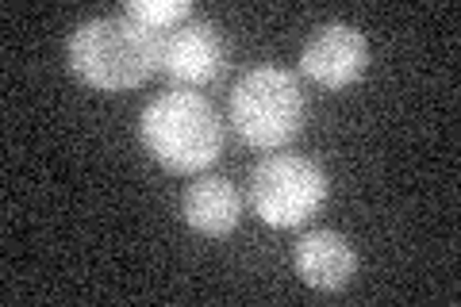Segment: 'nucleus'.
<instances>
[{
  "mask_svg": "<svg viewBox=\"0 0 461 307\" xmlns=\"http://www.w3.org/2000/svg\"><path fill=\"white\" fill-rule=\"evenodd\" d=\"M366 66H369V42L350 23L315 27L304 42V50H300V73L330 93L350 89L354 81H362Z\"/></svg>",
  "mask_w": 461,
  "mask_h": 307,
  "instance_id": "39448f33",
  "label": "nucleus"
},
{
  "mask_svg": "<svg viewBox=\"0 0 461 307\" xmlns=\"http://www.w3.org/2000/svg\"><path fill=\"white\" fill-rule=\"evenodd\" d=\"M223 35L212 20H185L173 27L169 39H162V69L185 89H204L223 73Z\"/></svg>",
  "mask_w": 461,
  "mask_h": 307,
  "instance_id": "423d86ee",
  "label": "nucleus"
},
{
  "mask_svg": "<svg viewBox=\"0 0 461 307\" xmlns=\"http://www.w3.org/2000/svg\"><path fill=\"white\" fill-rule=\"evenodd\" d=\"M304 123V93L288 69L258 66L242 73L230 93V127L254 150H277L293 142Z\"/></svg>",
  "mask_w": 461,
  "mask_h": 307,
  "instance_id": "7ed1b4c3",
  "label": "nucleus"
},
{
  "mask_svg": "<svg viewBox=\"0 0 461 307\" xmlns=\"http://www.w3.org/2000/svg\"><path fill=\"white\" fill-rule=\"evenodd\" d=\"M69 69L100 93H127L162 66V39L131 16H96L69 32Z\"/></svg>",
  "mask_w": 461,
  "mask_h": 307,
  "instance_id": "f257e3e1",
  "label": "nucleus"
},
{
  "mask_svg": "<svg viewBox=\"0 0 461 307\" xmlns=\"http://www.w3.org/2000/svg\"><path fill=\"white\" fill-rule=\"evenodd\" d=\"M296 276L315 292H342L357 273V254L339 230H308L293 250Z\"/></svg>",
  "mask_w": 461,
  "mask_h": 307,
  "instance_id": "0eeeda50",
  "label": "nucleus"
},
{
  "mask_svg": "<svg viewBox=\"0 0 461 307\" xmlns=\"http://www.w3.org/2000/svg\"><path fill=\"white\" fill-rule=\"evenodd\" d=\"M247 196L262 223L300 227L327 203V173L300 154H273L250 169Z\"/></svg>",
  "mask_w": 461,
  "mask_h": 307,
  "instance_id": "20e7f679",
  "label": "nucleus"
},
{
  "mask_svg": "<svg viewBox=\"0 0 461 307\" xmlns=\"http://www.w3.org/2000/svg\"><path fill=\"white\" fill-rule=\"evenodd\" d=\"M181 215L196 235L223 239L239 227L242 219V196L227 177H196L181 196Z\"/></svg>",
  "mask_w": 461,
  "mask_h": 307,
  "instance_id": "6e6552de",
  "label": "nucleus"
},
{
  "mask_svg": "<svg viewBox=\"0 0 461 307\" xmlns=\"http://www.w3.org/2000/svg\"><path fill=\"white\" fill-rule=\"evenodd\" d=\"M123 16H131L150 32H173L185 20H193V5L189 0H127Z\"/></svg>",
  "mask_w": 461,
  "mask_h": 307,
  "instance_id": "1a4fd4ad",
  "label": "nucleus"
},
{
  "mask_svg": "<svg viewBox=\"0 0 461 307\" xmlns=\"http://www.w3.org/2000/svg\"><path fill=\"white\" fill-rule=\"evenodd\" d=\"M139 139L169 173H200L223 154L220 112L193 89H169L154 96L139 115Z\"/></svg>",
  "mask_w": 461,
  "mask_h": 307,
  "instance_id": "f03ea898",
  "label": "nucleus"
}]
</instances>
